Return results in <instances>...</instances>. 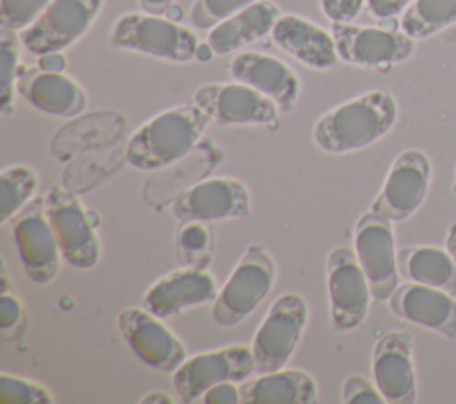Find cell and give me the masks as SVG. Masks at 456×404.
<instances>
[{"instance_id":"cell-5","label":"cell","mask_w":456,"mask_h":404,"mask_svg":"<svg viewBox=\"0 0 456 404\" xmlns=\"http://www.w3.org/2000/svg\"><path fill=\"white\" fill-rule=\"evenodd\" d=\"M306 319V301L297 294H283L271 304L251 343L256 374L285 368L299 343Z\"/></svg>"},{"instance_id":"cell-39","label":"cell","mask_w":456,"mask_h":404,"mask_svg":"<svg viewBox=\"0 0 456 404\" xmlns=\"http://www.w3.org/2000/svg\"><path fill=\"white\" fill-rule=\"evenodd\" d=\"M137 2L144 12L159 14V16L166 14L167 9L173 5V0H137Z\"/></svg>"},{"instance_id":"cell-27","label":"cell","mask_w":456,"mask_h":404,"mask_svg":"<svg viewBox=\"0 0 456 404\" xmlns=\"http://www.w3.org/2000/svg\"><path fill=\"white\" fill-rule=\"evenodd\" d=\"M37 176L27 166H11L0 173V221L7 222L34 196Z\"/></svg>"},{"instance_id":"cell-41","label":"cell","mask_w":456,"mask_h":404,"mask_svg":"<svg viewBox=\"0 0 456 404\" xmlns=\"http://www.w3.org/2000/svg\"><path fill=\"white\" fill-rule=\"evenodd\" d=\"M141 402L144 404H171V397L162 393V392H153V393H148L146 397L141 399Z\"/></svg>"},{"instance_id":"cell-43","label":"cell","mask_w":456,"mask_h":404,"mask_svg":"<svg viewBox=\"0 0 456 404\" xmlns=\"http://www.w3.org/2000/svg\"><path fill=\"white\" fill-rule=\"evenodd\" d=\"M164 16L169 18V20H173V21H180L182 16H183V12H182V7H180V5L173 4V5L167 9V12H166Z\"/></svg>"},{"instance_id":"cell-17","label":"cell","mask_w":456,"mask_h":404,"mask_svg":"<svg viewBox=\"0 0 456 404\" xmlns=\"http://www.w3.org/2000/svg\"><path fill=\"white\" fill-rule=\"evenodd\" d=\"M372 376L385 402L411 404L417 400L413 338L408 331H388L376 342Z\"/></svg>"},{"instance_id":"cell-38","label":"cell","mask_w":456,"mask_h":404,"mask_svg":"<svg viewBox=\"0 0 456 404\" xmlns=\"http://www.w3.org/2000/svg\"><path fill=\"white\" fill-rule=\"evenodd\" d=\"M37 66L46 69V71H62L64 66H66V61H64L61 52H50V53L39 55Z\"/></svg>"},{"instance_id":"cell-35","label":"cell","mask_w":456,"mask_h":404,"mask_svg":"<svg viewBox=\"0 0 456 404\" xmlns=\"http://www.w3.org/2000/svg\"><path fill=\"white\" fill-rule=\"evenodd\" d=\"M411 4V0H365V11L378 20L394 18Z\"/></svg>"},{"instance_id":"cell-34","label":"cell","mask_w":456,"mask_h":404,"mask_svg":"<svg viewBox=\"0 0 456 404\" xmlns=\"http://www.w3.org/2000/svg\"><path fill=\"white\" fill-rule=\"evenodd\" d=\"M208 246V231L200 222H187L180 231V249L187 256H198Z\"/></svg>"},{"instance_id":"cell-19","label":"cell","mask_w":456,"mask_h":404,"mask_svg":"<svg viewBox=\"0 0 456 404\" xmlns=\"http://www.w3.org/2000/svg\"><path fill=\"white\" fill-rule=\"evenodd\" d=\"M235 82L246 84L271 98L283 112L292 110L299 96V78L280 59L260 52H240L228 66Z\"/></svg>"},{"instance_id":"cell-21","label":"cell","mask_w":456,"mask_h":404,"mask_svg":"<svg viewBox=\"0 0 456 404\" xmlns=\"http://www.w3.org/2000/svg\"><path fill=\"white\" fill-rule=\"evenodd\" d=\"M271 37L280 50L314 69H328L338 59L331 32L297 14H281Z\"/></svg>"},{"instance_id":"cell-8","label":"cell","mask_w":456,"mask_h":404,"mask_svg":"<svg viewBox=\"0 0 456 404\" xmlns=\"http://www.w3.org/2000/svg\"><path fill=\"white\" fill-rule=\"evenodd\" d=\"M354 253L367 276L374 301H388L399 283L392 221L367 212L354 226Z\"/></svg>"},{"instance_id":"cell-9","label":"cell","mask_w":456,"mask_h":404,"mask_svg":"<svg viewBox=\"0 0 456 404\" xmlns=\"http://www.w3.org/2000/svg\"><path fill=\"white\" fill-rule=\"evenodd\" d=\"M255 372L251 347L230 345L185 360L173 374V384L183 402H194L219 383H242Z\"/></svg>"},{"instance_id":"cell-14","label":"cell","mask_w":456,"mask_h":404,"mask_svg":"<svg viewBox=\"0 0 456 404\" xmlns=\"http://www.w3.org/2000/svg\"><path fill=\"white\" fill-rule=\"evenodd\" d=\"M194 103L221 126L267 125L280 110L271 98L240 82L207 84L194 93Z\"/></svg>"},{"instance_id":"cell-23","label":"cell","mask_w":456,"mask_h":404,"mask_svg":"<svg viewBox=\"0 0 456 404\" xmlns=\"http://www.w3.org/2000/svg\"><path fill=\"white\" fill-rule=\"evenodd\" d=\"M280 16L281 11L274 2L258 0L212 27L208 30L207 43L212 46L216 55L233 53L271 34Z\"/></svg>"},{"instance_id":"cell-12","label":"cell","mask_w":456,"mask_h":404,"mask_svg":"<svg viewBox=\"0 0 456 404\" xmlns=\"http://www.w3.org/2000/svg\"><path fill=\"white\" fill-rule=\"evenodd\" d=\"M328 292L331 320L338 331L358 327L369 310L370 287L349 247H335L328 258Z\"/></svg>"},{"instance_id":"cell-44","label":"cell","mask_w":456,"mask_h":404,"mask_svg":"<svg viewBox=\"0 0 456 404\" xmlns=\"http://www.w3.org/2000/svg\"><path fill=\"white\" fill-rule=\"evenodd\" d=\"M452 189H454V192H456V178H454V187H452Z\"/></svg>"},{"instance_id":"cell-29","label":"cell","mask_w":456,"mask_h":404,"mask_svg":"<svg viewBox=\"0 0 456 404\" xmlns=\"http://www.w3.org/2000/svg\"><path fill=\"white\" fill-rule=\"evenodd\" d=\"M258 0H194L189 20L196 28H212Z\"/></svg>"},{"instance_id":"cell-25","label":"cell","mask_w":456,"mask_h":404,"mask_svg":"<svg viewBox=\"0 0 456 404\" xmlns=\"http://www.w3.org/2000/svg\"><path fill=\"white\" fill-rule=\"evenodd\" d=\"M399 272L420 285L440 288L456 295V262L447 249L429 246H411L397 251Z\"/></svg>"},{"instance_id":"cell-30","label":"cell","mask_w":456,"mask_h":404,"mask_svg":"<svg viewBox=\"0 0 456 404\" xmlns=\"http://www.w3.org/2000/svg\"><path fill=\"white\" fill-rule=\"evenodd\" d=\"M0 402L2 404H52V393L32 381L0 374Z\"/></svg>"},{"instance_id":"cell-3","label":"cell","mask_w":456,"mask_h":404,"mask_svg":"<svg viewBox=\"0 0 456 404\" xmlns=\"http://www.w3.org/2000/svg\"><path fill=\"white\" fill-rule=\"evenodd\" d=\"M110 44L171 62H189L196 55L198 37L169 18L150 12H126L110 30Z\"/></svg>"},{"instance_id":"cell-40","label":"cell","mask_w":456,"mask_h":404,"mask_svg":"<svg viewBox=\"0 0 456 404\" xmlns=\"http://www.w3.org/2000/svg\"><path fill=\"white\" fill-rule=\"evenodd\" d=\"M445 249L447 253L454 258L456 262V222H452L447 230V235H445Z\"/></svg>"},{"instance_id":"cell-26","label":"cell","mask_w":456,"mask_h":404,"mask_svg":"<svg viewBox=\"0 0 456 404\" xmlns=\"http://www.w3.org/2000/svg\"><path fill=\"white\" fill-rule=\"evenodd\" d=\"M456 23V0H411L399 28L411 39H428Z\"/></svg>"},{"instance_id":"cell-22","label":"cell","mask_w":456,"mask_h":404,"mask_svg":"<svg viewBox=\"0 0 456 404\" xmlns=\"http://www.w3.org/2000/svg\"><path fill=\"white\" fill-rule=\"evenodd\" d=\"M216 281L200 269L175 271L153 283L144 295V308L166 319L182 310L216 299Z\"/></svg>"},{"instance_id":"cell-7","label":"cell","mask_w":456,"mask_h":404,"mask_svg":"<svg viewBox=\"0 0 456 404\" xmlns=\"http://www.w3.org/2000/svg\"><path fill=\"white\" fill-rule=\"evenodd\" d=\"M338 59L362 68H390L411 57L415 44L401 28L333 21L330 28Z\"/></svg>"},{"instance_id":"cell-20","label":"cell","mask_w":456,"mask_h":404,"mask_svg":"<svg viewBox=\"0 0 456 404\" xmlns=\"http://www.w3.org/2000/svg\"><path fill=\"white\" fill-rule=\"evenodd\" d=\"M16 91L37 110L59 116H78L86 107V93L62 71H46L39 66H23L18 69Z\"/></svg>"},{"instance_id":"cell-13","label":"cell","mask_w":456,"mask_h":404,"mask_svg":"<svg viewBox=\"0 0 456 404\" xmlns=\"http://www.w3.org/2000/svg\"><path fill=\"white\" fill-rule=\"evenodd\" d=\"M45 214L55 233L62 258L77 269H91L100 256L98 238L87 212L71 194L53 189L45 198Z\"/></svg>"},{"instance_id":"cell-1","label":"cell","mask_w":456,"mask_h":404,"mask_svg":"<svg viewBox=\"0 0 456 404\" xmlns=\"http://www.w3.org/2000/svg\"><path fill=\"white\" fill-rule=\"evenodd\" d=\"M397 119L388 91H369L322 114L314 125V142L326 153H351L387 135Z\"/></svg>"},{"instance_id":"cell-18","label":"cell","mask_w":456,"mask_h":404,"mask_svg":"<svg viewBox=\"0 0 456 404\" xmlns=\"http://www.w3.org/2000/svg\"><path fill=\"white\" fill-rule=\"evenodd\" d=\"M390 310L399 319L428 327L444 338H456L454 295L420 283H406L394 290L388 299Z\"/></svg>"},{"instance_id":"cell-33","label":"cell","mask_w":456,"mask_h":404,"mask_svg":"<svg viewBox=\"0 0 456 404\" xmlns=\"http://www.w3.org/2000/svg\"><path fill=\"white\" fill-rule=\"evenodd\" d=\"M365 7V0H321V11L333 23H351Z\"/></svg>"},{"instance_id":"cell-6","label":"cell","mask_w":456,"mask_h":404,"mask_svg":"<svg viewBox=\"0 0 456 404\" xmlns=\"http://www.w3.org/2000/svg\"><path fill=\"white\" fill-rule=\"evenodd\" d=\"M102 5L103 0H52L34 23L20 30V43L37 57L62 52L89 30Z\"/></svg>"},{"instance_id":"cell-32","label":"cell","mask_w":456,"mask_h":404,"mask_svg":"<svg viewBox=\"0 0 456 404\" xmlns=\"http://www.w3.org/2000/svg\"><path fill=\"white\" fill-rule=\"evenodd\" d=\"M342 402L346 404H381L383 395L362 376H351L342 386Z\"/></svg>"},{"instance_id":"cell-16","label":"cell","mask_w":456,"mask_h":404,"mask_svg":"<svg viewBox=\"0 0 456 404\" xmlns=\"http://www.w3.org/2000/svg\"><path fill=\"white\" fill-rule=\"evenodd\" d=\"M171 214L180 222L242 219L249 214V192L233 178H210L176 196Z\"/></svg>"},{"instance_id":"cell-24","label":"cell","mask_w":456,"mask_h":404,"mask_svg":"<svg viewBox=\"0 0 456 404\" xmlns=\"http://www.w3.org/2000/svg\"><path fill=\"white\" fill-rule=\"evenodd\" d=\"M244 404H312L317 400V384L303 370H276L258 374L239 386Z\"/></svg>"},{"instance_id":"cell-10","label":"cell","mask_w":456,"mask_h":404,"mask_svg":"<svg viewBox=\"0 0 456 404\" xmlns=\"http://www.w3.org/2000/svg\"><path fill=\"white\" fill-rule=\"evenodd\" d=\"M431 178L429 158L419 149L403 151L392 164L370 212L392 221H406L422 205Z\"/></svg>"},{"instance_id":"cell-15","label":"cell","mask_w":456,"mask_h":404,"mask_svg":"<svg viewBox=\"0 0 456 404\" xmlns=\"http://www.w3.org/2000/svg\"><path fill=\"white\" fill-rule=\"evenodd\" d=\"M148 310L125 308L118 315V327L125 342L148 367L160 372H175L185 361V347Z\"/></svg>"},{"instance_id":"cell-31","label":"cell","mask_w":456,"mask_h":404,"mask_svg":"<svg viewBox=\"0 0 456 404\" xmlns=\"http://www.w3.org/2000/svg\"><path fill=\"white\" fill-rule=\"evenodd\" d=\"M52 0H0L2 28L20 32L37 20Z\"/></svg>"},{"instance_id":"cell-28","label":"cell","mask_w":456,"mask_h":404,"mask_svg":"<svg viewBox=\"0 0 456 404\" xmlns=\"http://www.w3.org/2000/svg\"><path fill=\"white\" fill-rule=\"evenodd\" d=\"M20 37L14 30L2 28L0 32V107L4 112L9 110L12 103V93L18 77V59H20Z\"/></svg>"},{"instance_id":"cell-4","label":"cell","mask_w":456,"mask_h":404,"mask_svg":"<svg viewBox=\"0 0 456 404\" xmlns=\"http://www.w3.org/2000/svg\"><path fill=\"white\" fill-rule=\"evenodd\" d=\"M274 276V262L265 249L260 246H249L214 299V322L224 327L242 322L269 294Z\"/></svg>"},{"instance_id":"cell-36","label":"cell","mask_w":456,"mask_h":404,"mask_svg":"<svg viewBox=\"0 0 456 404\" xmlns=\"http://www.w3.org/2000/svg\"><path fill=\"white\" fill-rule=\"evenodd\" d=\"M205 404H237L240 402V392L235 383H219L208 388L203 395Z\"/></svg>"},{"instance_id":"cell-2","label":"cell","mask_w":456,"mask_h":404,"mask_svg":"<svg viewBox=\"0 0 456 404\" xmlns=\"http://www.w3.org/2000/svg\"><path fill=\"white\" fill-rule=\"evenodd\" d=\"M207 114L196 105L167 109L142 126L128 141L126 160L132 167L153 171L185 157L208 125Z\"/></svg>"},{"instance_id":"cell-42","label":"cell","mask_w":456,"mask_h":404,"mask_svg":"<svg viewBox=\"0 0 456 404\" xmlns=\"http://www.w3.org/2000/svg\"><path fill=\"white\" fill-rule=\"evenodd\" d=\"M214 55H216V53H214V50H212V46H210L208 43H200L198 48H196L194 59H196V61H201V62H207V61H210Z\"/></svg>"},{"instance_id":"cell-37","label":"cell","mask_w":456,"mask_h":404,"mask_svg":"<svg viewBox=\"0 0 456 404\" xmlns=\"http://www.w3.org/2000/svg\"><path fill=\"white\" fill-rule=\"evenodd\" d=\"M21 317V304L16 299V295L5 294L2 292L0 297V327L4 331H7L9 327H12Z\"/></svg>"},{"instance_id":"cell-11","label":"cell","mask_w":456,"mask_h":404,"mask_svg":"<svg viewBox=\"0 0 456 404\" xmlns=\"http://www.w3.org/2000/svg\"><path fill=\"white\" fill-rule=\"evenodd\" d=\"M12 237L25 274L36 285L53 279L61 265V249L45 214V199L23 206L12 221Z\"/></svg>"}]
</instances>
